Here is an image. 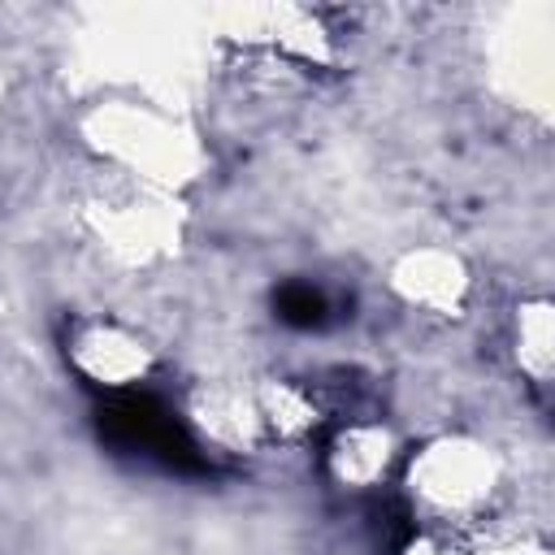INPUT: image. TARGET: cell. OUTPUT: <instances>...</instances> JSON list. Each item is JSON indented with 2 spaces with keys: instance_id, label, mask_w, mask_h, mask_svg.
I'll list each match as a JSON object with an SVG mask.
<instances>
[{
  "instance_id": "obj_1",
  "label": "cell",
  "mask_w": 555,
  "mask_h": 555,
  "mask_svg": "<svg viewBox=\"0 0 555 555\" xmlns=\"http://www.w3.org/2000/svg\"><path fill=\"white\" fill-rule=\"evenodd\" d=\"M278 308H282V321H291V325H321L325 321V295L312 286H286L278 295Z\"/></svg>"
}]
</instances>
